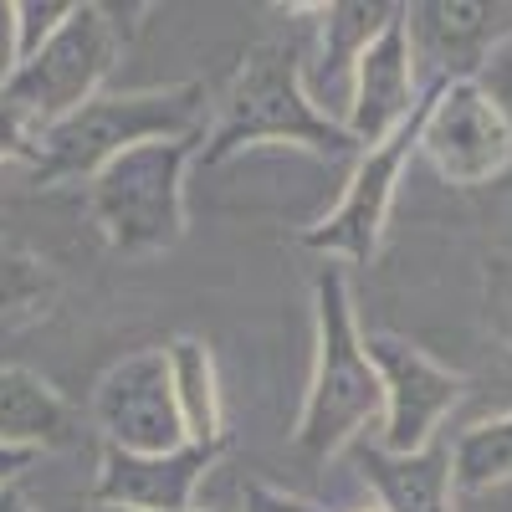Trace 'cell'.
Returning <instances> with one entry per match:
<instances>
[{
	"label": "cell",
	"mask_w": 512,
	"mask_h": 512,
	"mask_svg": "<svg viewBox=\"0 0 512 512\" xmlns=\"http://www.w3.org/2000/svg\"><path fill=\"white\" fill-rule=\"evenodd\" d=\"M128 36L134 31L118 21V6L82 0V6H72V16L57 26V36L47 47L16 67V77L6 82L0 98L11 108H21L36 123V134H47L52 123H62L67 113H77L82 103H93L103 93V82L113 77Z\"/></svg>",
	"instance_id": "cell-5"
},
{
	"label": "cell",
	"mask_w": 512,
	"mask_h": 512,
	"mask_svg": "<svg viewBox=\"0 0 512 512\" xmlns=\"http://www.w3.org/2000/svg\"><path fill=\"white\" fill-rule=\"evenodd\" d=\"M205 82H175V88H134V93H98L62 123L36 139L31 185H88L108 159L149 139H185L205 134Z\"/></svg>",
	"instance_id": "cell-3"
},
{
	"label": "cell",
	"mask_w": 512,
	"mask_h": 512,
	"mask_svg": "<svg viewBox=\"0 0 512 512\" xmlns=\"http://www.w3.org/2000/svg\"><path fill=\"white\" fill-rule=\"evenodd\" d=\"M16 77V0H0V93Z\"/></svg>",
	"instance_id": "cell-24"
},
{
	"label": "cell",
	"mask_w": 512,
	"mask_h": 512,
	"mask_svg": "<svg viewBox=\"0 0 512 512\" xmlns=\"http://www.w3.org/2000/svg\"><path fill=\"white\" fill-rule=\"evenodd\" d=\"M359 512H384V507H379V502H369V507H359Z\"/></svg>",
	"instance_id": "cell-28"
},
{
	"label": "cell",
	"mask_w": 512,
	"mask_h": 512,
	"mask_svg": "<svg viewBox=\"0 0 512 512\" xmlns=\"http://www.w3.org/2000/svg\"><path fill=\"white\" fill-rule=\"evenodd\" d=\"M0 512H36V502L21 492V482H11V487H0Z\"/></svg>",
	"instance_id": "cell-26"
},
{
	"label": "cell",
	"mask_w": 512,
	"mask_h": 512,
	"mask_svg": "<svg viewBox=\"0 0 512 512\" xmlns=\"http://www.w3.org/2000/svg\"><path fill=\"white\" fill-rule=\"evenodd\" d=\"M52 297H57V272L47 256H36L31 246L0 236V328L47 318Z\"/></svg>",
	"instance_id": "cell-17"
},
{
	"label": "cell",
	"mask_w": 512,
	"mask_h": 512,
	"mask_svg": "<svg viewBox=\"0 0 512 512\" xmlns=\"http://www.w3.org/2000/svg\"><path fill=\"white\" fill-rule=\"evenodd\" d=\"M108 512H113V507H108ZM190 512H221V507H190Z\"/></svg>",
	"instance_id": "cell-27"
},
{
	"label": "cell",
	"mask_w": 512,
	"mask_h": 512,
	"mask_svg": "<svg viewBox=\"0 0 512 512\" xmlns=\"http://www.w3.org/2000/svg\"><path fill=\"white\" fill-rule=\"evenodd\" d=\"M241 512H323V507L308 502V497H297V492H287V487H272V482H246Z\"/></svg>",
	"instance_id": "cell-23"
},
{
	"label": "cell",
	"mask_w": 512,
	"mask_h": 512,
	"mask_svg": "<svg viewBox=\"0 0 512 512\" xmlns=\"http://www.w3.org/2000/svg\"><path fill=\"white\" fill-rule=\"evenodd\" d=\"M262 144H287V149H308L313 159H359V144L349 139V128L328 118L308 82H303V57L287 41H256L241 57L231 88L216 108V123L200 144V164H226L241 149H262Z\"/></svg>",
	"instance_id": "cell-1"
},
{
	"label": "cell",
	"mask_w": 512,
	"mask_h": 512,
	"mask_svg": "<svg viewBox=\"0 0 512 512\" xmlns=\"http://www.w3.org/2000/svg\"><path fill=\"white\" fill-rule=\"evenodd\" d=\"M364 354L384 384L379 446L390 456H415L441 436V420L461 405L466 374L431 359L405 333H364Z\"/></svg>",
	"instance_id": "cell-6"
},
{
	"label": "cell",
	"mask_w": 512,
	"mask_h": 512,
	"mask_svg": "<svg viewBox=\"0 0 512 512\" xmlns=\"http://www.w3.org/2000/svg\"><path fill=\"white\" fill-rule=\"evenodd\" d=\"M31 461H36L31 451H11V446H0V487H11V482H21V472H26Z\"/></svg>",
	"instance_id": "cell-25"
},
{
	"label": "cell",
	"mask_w": 512,
	"mask_h": 512,
	"mask_svg": "<svg viewBox=\"0 0 512 512\" xmlns=\"http://www.w3.org/2000/svg\"><path fill=\"white\" fill-rule=\"evenodd\" d=\"M384 415V384L364 354V328L344 267L313 277V374L292 425V446L308 461H333Z\"/></svg>",
	"instance_id": "cell-2"
},
{
	"label": "cell",
	"mask_w": 512,
	"mask_h": 512,
	"mask_svg": "<svg viewBox=\"0 0 512 512\" xmlns=\"http://www.w3.org/2000/svg\"><path fill=\"white\" fill-rule=\"evenodd\" d=\"M205 134L149 139L108 159L88 180V216L118 256H159L185 236V169Z\"/></svg>",
	"instance_id": "cell-4"
},
{
	"label": "cell",
	"mask_w": 512,
	"mask_h": 512,
	"mask_svg": "<svg viewBox=\"0 0 512 512\" xmlns=\"http://www.w3.org/2000/svg\"><path fill=\"white\" fill-rule=\"evenodd\" d=\"M93 420L103 431V446L113 451H128V456L180 451L190 436L175 405L164 349H134L128 359H118L93 390Z\"/></svg>",
	"instance_id": "cell-9"
},
{
	"label": "cell",
	"mask_w": 512,
	"mask_h": 512,
	"mask_svg": "<svg viewBox=\"0 0 512 512\" xmlns=\"http://www.w3.org/2000/svg\"><path fill=\"white\" fill-rule=\"evenodd\" d=\"M456 492H492L512 482V410L497 420H477L451 441Z\"/></svg>",
	"instance_id": "cell-18"
},
{
	"label": "cell",
	"mask_w": 512,
	"mask_h": 512,
	"mask_svg": "<svg viewBox=\"0 0 512 512\" xmlns=\"http://www.w3.org/2000/svg\"><path fill=\"white\" fill-rule=\"evenodd\" d=\"M472 82L492 98V108H497V113L507 118V128H512V31L492 47V57L482 62V72H477Z\"/></svg>",
	"instance_id": "cell-21"
},
{
	"label": "cell",
	"mask_w": 512,
	"mask_h": 512,
	"mask_svg": "<svg viewBox=\"0 0 512 512\" xmlns=\"http://www.w3.org/2000/svg\"><path fill=\"white\" fill-rule=\"evenodd\" d=\"M405 41L415 82L425 77L420 93L451 88V82H472L492 47L512 31V6L502 0H410L400 6Z\"/></svg>",
	"instance_id": "cell-10"
},
{
	"label": "cell",
	"mask_w": 512,
	"mask_h": 512,
	"mask_svg": "<svg viewBox=\"0 0 512 512\" xmlns=\"http://www.w3.org/2000/svg\"><path fill=\"white\" fill-rule=\"evenodd\" d=\"M359 461V477L369 482L374 502L384 512H456V466L451 441H431L415 456H390L384 446H349Z\"/></svg>",
	"instance_id": "cell-14"
},
{
	"label": "cell",
	"mask_w": 512,
	"mask_h": 512,
	"mask_svg": "<svg viewBox=\"0 0 512 512\" xmlns=\"http://www.w3.org/2000/svg\"><path fill=\"white\" fill-rule=\"evenodd\" d=\"M318 72L303 77L313 103L344 123L349 108V88H354V67L369 52V41L400 16L395 0H333V6H318Z\"/></svg>",
	"instance_id": "cell-13"
},
{
	"label": "cell",
	"mask_w": 512,
	"mask_h": 512,
	"mask_svg": "<svg viewBox=\"0 0 512 512\" xmlns=\"http://www.w3.org/2000/svg\"><path fill=\"white\" fill-rule=\"evenodd\" d=\"M226 446H200L185 441L180 451L164 456H128L103 446L98 477H93V502L108 512H190L195 507V487L205 482V472L221 461Z\"/></svg>",
	"instance_id": "cell-11"
},
{
	"label": "cell",
	"mask_w": 512,
	"mask_h": 512,
	"mask_svg": "<svg viewBox=\"0 0 512 512\" xmlns=\"http://www.w3.org/2000/svg\"><path fill=\"white\" fill-rule=\"evenodd\" d=\"M77 436L72 405L36 369L0 364V446L11 451H57Z\"/></svg>",
	"instance_id": "cell-15"
},
{
	"label": "cell",
	"mask_w": 512,
	"mask_h": 512,
	"mask_svg": "<svg viewBox=\"0 0 512 512\" xmlns=\"http://www.w3.org/2000/svg\"><path fill=\"white\" fill-rule=\"evenodd\" d=\"M420 113H425V93H420V108L410 113V123L400 134H390L384 144L364 149L354 159V175L344 185V200H338L323 221H313L303 231V246L318 251V256H333V262H374V251L384 241V226H390V205H395V190H400V175L405 164L420 154Z\"/></svg>",
	"instance_id": "cell-7"
},
{
	"label": "cell",
	"mask_w": 512,
	"mask_h": 512,
	"mask_svg": "<svg viewBox=\"0 0 512 512\" xmlns=\"http://www.w3.org/2000/svg\"><path fill=\"white\" fill-rule=\"evenodd\" d=\"M164 359H169V384H175L185 436L200 446H226V410H221V379H216L210 344L195 333H180L164 344Z\"/></svg>",
	"instance_id": "cell-16"
},
{
	"label": "cell",
	"mask_w": 512,
	"mask_h": 512,
	"mask_svg": "<svg viewBox=\"0 0 512 512\" xmlns=\"http://www.w3.org/2000/svg\"><path fill=\"white\" fill-rule=\"evenodd\" d=\"M482 318L502 349H512V251L487 256L482 267Z\"/></svg>",
	"instance_id": "cell-19"
},
{
	"label": "cell",
	"mask_w": 512,
	"mask_h": 512,
	"mask_svg": "<svg viewBox=\"0 0 512 512\" xmlns=\"http://www.w3.org/2000/svg\"><path fill=\"white\" fill-rule=\"evenodd\" d=\"M420 108V82H415V62H410V41H405V21L395 16L384 26L369 52L354 67V88H349V108H344V128L349 139L364 149L384 144L390 134L410 123V113Z\"/></svg>",
	"instance_id": "cell-12"
},
{
	"label": "cell",
	"mask_w": 512,
	"mask_h": 512,
	"mask_svg": "<svg viewBox=\"0 0 512 512\" xmlns=\"http://www.w3.org/2000/svg\"><path fill=\"white\" fill-rule=\"evenodd\" d=\"M420 154L446 185L477 190L512 169V128L477 82H451L425 93Z\"/></svg>",
	"instance_id": "cell-8"
},
{
	"label": "cell",
	"mask_w": 512,
	"mask_h": 512,
	"mask_svg": "<svg viewBox=\"0 0 512 512\" xmlns=\"http://www.w3.org/2000/svg\"><path fill=\"white\" fill-rule=\"evenodd\" d=\"M36 123L21 113V108H11L6 98H0V164H26L31 169V159H36Z\"/></svg>",
	"instance_id": "cell-22"
},
{
	"label": "cell",
	"mask_w": 512,
	"mask_h": 512,
	"mask_svg": "<svg viewBox=\"0 0 512 512\" xmlns=\"http://www.w3.org/2000/svg\"><path fill=\"white\" fill-rule=\"evenodd\" d=\"M67 16H72L67 0H16V67L47 47Z\"/></svg>",
	"instance_id": "cell-20"
}]
</instances>
